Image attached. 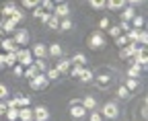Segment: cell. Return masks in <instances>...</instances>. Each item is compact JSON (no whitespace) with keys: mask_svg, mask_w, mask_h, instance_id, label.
Instances as JSON below:
<instances>
[{"mask_svg":"<svg viewBox=\"0 0 148 121\" xmlns=\"http://www.w3.org/2000/svg\"><path fill=\"white\" fill-rule=\"evenodd\" d=\"M101 115L103 119H117L119 117V107H117V103L115 101H107L103 109H101Z\"/></svg>","mask_w":148,"mask_h":121,"instance_id":"obj_1","label":"cell"},{"mask_svg":"<svg viewBox=\"0 0 148 121\" xmlns=\"http://www.w3.org/2000/svg\"><path fill=\"white\" fill-rule=\"evenodd\" d=\"M88 47L90 49H95V51H99V49H103L105 47V35H103V31H95V33H90V37H88Z\"/></svg>","mask_w":148,"mask_h":121,"instance_id":"obj_2","label":"cell"},{"mask_svg":"<svg viewBox=\"0 0 148 121\" xmlns=\"http://www.w3.org/2000/svg\"><path fill=\"white\" fill-rule=\"evenodd\" d=\"M16 64H18V66H23V68L31 66V64H33V54H31V49L18 47V49H16Z\"/></svg>","mask_w":148,"mask_h":121,"instance_id":"obj_3","label":"cell"},{"mask_svg":"<svg viewBox=\"0 0 148 121\" xmlns=\"http://www.w3.org/2000/svg\"><path fill=\"white\" fill-rule=\"evenodd\" d=\"M47 84H49V80H47V76H45L43 72L35 74V76L29 80V86H31L33 90H43V88H47Z\"/></svg>","mask_w":148,"mask_h":121,"instance_id":"obj_4","label":"cell"},{"mask_svg":"<svg viewBox=\"0 0 148 121\" xmlns=\"http://www.w3.org/2000/svg\"><path fill=\"white\" fill-rule=\"evenodd\" d=\"M146 62H148V56H146V47H138L136 49V54H134V58H132V64H138V66H142V70L146 68Z\"/></svg>","mask_w":148,"mask_h":121,"instance_id":"obj_5","label":"cell"},{"mask_svg":"<svg viewBox=\"0 0 148 121\" xmlns=\"http://www.w3.org/2000/svg\"><path fill=\"white\" fill-rule=\"evenodd\" d=\"M136 49H138V43H127L125 47L119 49V60H132L134 54H136Z\"/></svg>","mask_w":148,"mask_h":121,"instance_id":"obj_6","label":"cell"},{"mask_svg":"<svg viewBox=\"0 0 148 121\" xmlns=\"http://www.w3.org/2000/svg\"><path fill=\"white\" fill-rule=\"evenodd\" d=\"M70 115H72V119H84L86 117V109L80 105V103H74V105H70V111H68Z\"/></svg>","mask_w":148,"mask_h":121,"instance_id":"obj_7","label":"cell"},{"mask_svg":"<svg viewBox=\"0 0 148 121\" xmlns=\"http://www.w3.org/2000/svg\"><path fill=\"white\" fill-rule=\"evenodd\" d=\"M12 39H14L16 45H27V43H29V31H27V29H16Z\"/></svg>","mask_w":148,"mask_h":121,"instance_id":"obj_8","label":"cell"},{"mask_svg":"<svg viewBox=\"0 0 148 121\" xmlns=\"http://www.w3.org/2000/svg\"><path fill=\"white\" fill-rule=\"evenodd\" d=\"M47 119H49V111H47V107L39 105V107H35V109H33V121H47Z\"/></svg>","mask_w":148,"mask_h":121,"instance_id":"obj_9","label":"cell"},{"mask_svg":"<svg viewBox=\"0 0 148 121\" xmlns=\"http://www.w3.org/2000/svg\"><path fill=\"white\" fill-rule=\"evenodd\" d=\"M51 14H56L58 19H66V16L70 14V6H68V2L56 4V6H53V10H51Z\"/></svg>","mask_w":148,"mask_h":121,"instance_id":"obj_10","label":"cell"},{"mask_svg":"<svg viewBox=\"0 0 148 121\" xmlns=\"http://www.w3.org/2000/svg\"><path fill=\"white\" fill-rule=\"evenodd\" d=\"M16 8H18V6H16L14 2H10V0H8V2H4V4H2V8H0V14H2L4 19H10V16L16 12Z\"/></svg>","mask_w":148,"mask_h":121,"instance_id":"obj_11","label":"cell"},{"mask_svg":"<svg viewBox=\"0 0 148 121\" xmlns=\"http://www.w3.org/2000/svg\"><path fill=\"white\" fill-rule=\"evenodd\" d=\"M31 54H33V58H37V60H45V56H47V45H43V43L33 45Z\"/></svg>","mask_w":148,"mask_h":121,"instance_id":"obj_12","label":"cell"},{"mask_svg":"<svg viewBox=\"0 0 148 121\" xmlns=\"http://www.w3.org/2000/svg\"><path fill=\"white\" fill-rule=\"evenodd\" d=\"M0 47L4 49V54H8V51H16V49H18V45L14 43L12 37H6V39L2 37V41H0Z\"/></svg>","mask_w":148,"mask_h":121,"instance_id":"obj_13","label":"cell"},{"mask_svg":"<svg viewBox=\"0 0 148 121\" xmlns=\"http://www.w3.org/2000/svg\"><path fill=\"white\" fill-rule=\"evenodd\" d=\"M70 66H72V64H70V60L62 56V58H58V64H56V70H58L60 74H68Z\"/></svg>","mask_w":148,"mask_h":121,"instance_id":"obj_14","label":"cell"},{"mask_svg":"<svg viewBox=\"0 0 148 121\" xmlns=\"http://www.w3.org/2000/svg\"><path fill=\"white\" fill-rule=\"evenodd\" d=\"M80 105H82L86 111H95V109H97V99L90 97V94H86V97L80 101Z\"/></svg>","mask_w":148,"mask_h":121,"instance_id":"obj_15","label":"cell"},{"mask_svg":"<svg viewBox=\"0 0 148 121\" xmlns=\"http://www.w3.org/2000/svg\"><path fill=\"white\" fill-rule=\"evenodd\" d=\"M121 10H123V12H121V21H127V23H130V21H132L134 16H136V8H134V6H130V4H125Z\"/></svg>","mask_w":148,"mask_h":121,"instance_id":"obj_16","label":"cell"},{"mask_svg":"<svg viewBox=\"0 0 148 121\" xmlns=\"http://www.w3.org/2000/svg\"><path fill=\"white\" fill-rule=\"evenodd\" d=\"M18 119L21 121H33V109L31 107H21L18 109Z\"/></svg>","mask_w":148,"mask_h":121,"instance_id":"obj_17","label":"cell"},{"mask_svg":"<svg viewBox=\"0 0 148 121\" xmlns=\"http://www.w3.org/2000/svg\"><path fill=\"white\" fill-rule=\"evenodd\" d=\"M47 56H51V58H62V47H60L58 43L47 45Z\"/></svg>","mask_w":148,"mask_h":121,"instance_id":"obj_18","label":"cell"},{"mask_svg":"<svg viewBox=\"0 0 148 121\" xmlns=\"http://www.w3.org/2000/svg\"><path fill=\"white\" fill-rule=\"evenodd\" d=\"M125 6V0H107V6L105 8H109V10H121Z\"/></svg>","mask_w":148,"mask_h":121,"instance_id":"obj_19","label":"cell"},{"mask_svg":"<svg viewBox=\"0 0 148 121\" xmlns=\"http://www.w3.org/2000/svg\"><path fill=\"white\" fill-rule=\"evenodd\" d=\"M0 27H2V31H4V33H14V31H16V25H14L10 19L0 21Z\"/></svg>","mask_w":148,"mask_h":121,"instance_id":"obj_20","label":"cell"},{"mask_svg":"<svg viewBox=\"0 0 148 121\" xmlns=\"http://www.w3.org/2000/svg\"><path fill=\"white\" fill-rule=\"evenodd\" d=\"M140 72H142V66L132 64V66L127 68V78H140Z\"/></svg>","mask_w":148,"mask_h":121,"instance_id":"obj_21","label":"cell"},{"mask_svg":"<svg viewBox=\"0 0 148 121\" xmlns=\"http://www.w3.org/2000/svg\"><path fill=\"white\" fill-rule=\"evenodd\" d=\"M78 80H80V82H92V80H95V74H92V70H86V68H82V72H80Z\"/></svg>","mask_w":148,"mask_h":121,"instance_id":"obj_22","label":"cell"},{"mask_svg":"<svg viewBox=\"0 0 148 121\" xmlns=\"http://www.w3.org/2000/svg\"><path fill=\"white\" fill-rule=\"evenodd\" d=\"M4 66H8V68L16 66V51H8V54H4Z\"/></svg>","mask_w":148,"mask_h":121,"instance_id":"obj_23","label":"cell"},{"mask_svg":"<svg viewBox=\"0 0 148 121\" xmlns=\"http://www.w3.org/2000/svg\"><path fill=\"white\" fill-rule=\"evenodd\" d=\"M95 80H97V86H99V88H107L109 82H111V76H109V74H101V76H97Z\"/></svg>","mask_w":148,"mask_h":121,"instance_id":"obj_24","label":"cell"},{"mask_svg":"<svg viewBox=\"0 0 148 121\" xmlns=\"http://www.w3.org/2000/svg\"><path fill=\"white\" fill-rule=\"evenodd\" d=\"M35 74H39V70H37V66H35V64H31V66H27V68H25V70H23V76H25L27 80H31V78H33Z\"/></svg>","mask_w":148,"mask_h":121,"instance_id":"obj_25","label":"cell"},{"mask_svg":"<svg viewBox=\"0 0 148 121\" xmlns=\"http://www.w3.org/2000/svg\"><path fill=\"white\" fill-rule=\"evenodd\" d=\"M123 86L132 92V90H136L138 86H140V82H138V78H125V82H123Z\"/></svg>","mask_w":148,"mask_h":121,"instance_id":"obj_26","label":"cell"},{"mask_svg":"<svg viewBox=\"0 0 148 121\" xmlns=\"http://www.w3.org/2000/svg\"><path fill=\"white\" fill-rule=\"evenodd\" d=\"M88 4L92 10H103L107 6V0H88Z\"/></svg>","mask_w":148,"mask_h":121,"instance_id":"obj_27","label":"cell"},{"mask_svg":"<svg viewBox=\"0 0 148 121\" xmlns=\"http://www.w3.org/2000/svg\"><path fill=\"white\" fill-rule=\"evenodd\" d=\"M138 29H130L127 33H125V39H127V43H138Z\"/></svg>","mask_w":148,"mask_h":121,"instance_id":"obj_28","label":"cell"},{"mask_svg":"<svg viewBox=\"0 0 148 121\" xmlns=\"http://www.w3.org/2000/svg\"><path fill=\"white\" fill-rule=\"evenodd\" d=\"M70 64H78V66H84L86 64V56L84 54H74L70 58Z\"/></svg>","mask_w":148,"mask_h":121,"instance_id":"obj_29","label":"cell"},{"mask_svg":"<svg viewBox=\"0 0 148 121\" xmlns=\"http://www.w3.org/2000/svg\"><path fill=\"white\" fill-rule=\"evenodd\" d=\"M10 21H12L14 25H18V23H23V21H25V12H23L21 8H16V12H14V14L10 16Z\"/></svg>","mask_w":148,"mask_h":121,"instance_id":"obj_30","label":"cell"},{"mask_svg":"<svg viewBox=\"0 0 148 121\" xmlns=\"http://www.w3.org/2000/svg\"><path fill=\"white\" fill-rule=\"evenodd\" d=\"M130 27H132V29H138V31H140V29L144 27V16H140V14H136V16H134V19H132V25H130Z\"/></svg>","mask_w":148,"mask_h":121,"instance_id":"obj_31","label":"cell"},{"mask_svg":"<svg viewBox=\"0 0 148 121\" xmlns=\"http://www.w3.org/2000/svg\"><path fill=\"white\" fill-rule=\"evenodd\" d=\"M80 72H82V66H78V64H72V66H70V70H68V74H70L72 78H78Z\"/></svg>","mask_w":148,"mask_h":121,"instance_id":"obj_32","label":"cell"},{"mask_svg":"<svg viewBox=\"0 0 148 121\" xmlns=\"http://www.w3.org/2000/svg\"><path fill=\"white\" fill-rule=\"evenodd\" d=\"M49 29H53V31H58V27H60V19H58V16H56V14H51L49 16V21L45 23Z\"/></svg>","mask_w":148,"mask_h":121,"instance_id":"obj_33","label":"cell"},{"mask_svg":"<svg viewBox=\"0 0 148 121\" xmlns=\"http://www.w3.org/2000/svg\"><path fill=\"white\" fill-rule=\"evenodd\" d=\"M43 74L47 76V80H49V82H51V80H58V76H60V72L56 70V68H47V70H45Z\"/></svg>","mask_w":148,"mask_h":121,"instance_id":"obj_34","label":"cell"},{"mask_svg":"<svg viewBox=\"0 0 148 121\" xmlns=\"http://www.w3.org/2000/svg\"><path fill=\"white\" fill-rule=\"evenodd\" d=\"M72 29V21L68 19V16H66V19H60V27H58V31H70Z\"/></svg>","mask_w":148,"mask_h":121,"instance_id":"obj_35","label":"cell"},{"mask_svg":"<svg viewBox=\"0 0 148 121\" xmlns=\"http://www.w3.org/2000/svg\"><path fill=\"white\" fill-rule=\"evenodd\" d=\"M14 101H16V109H21V107H29V97H14Z\"/></svg>","mask_w":148,"mask_h":121,"instance_id":"obj_36","label":"cell"},{"mask_svg":"<svg viewBox=\"0 0 148 121\" xmlns=\"http://www.w3.org/2000/svg\"><path fill=\"white\" fill-rule=\"evenodd\" d=\"M115 94H117L119 99H123V101H125V99H130V90L125 88L123 84H121V86H117V92H115Z\"/></svg>","mask_w":148,"mask_h":121,"instance_id":"obj_37","label":"cell"},{"mask_svg":"<svg viewBox=\"0 0 148 121\" xmlns=\"http://www.w3.org/2000/svg\"><path fill=\"white\" fill-rule=\"evenodd\" d=\"M4 115L8 117V121H16V119H18V109H16V107H14V109H6Z\"/></svg>","mask_w":148,"mask_h":121,"instance_id":"obj_38","label":"cell"},{"mask_svg":"<svg viewBox=\"0 0 148 121\" xmlns=\"http://www.w3.org/2000/svg\"><path fill=\"white\" fill-rule=\"evenodd\" d=\"M21 2H23L25 8H35V6L41 4V0H21Z\"/></svg>","mask_w":148,"mask_h":121,"instance_id":"obj_39","label":"cell"},{"mask_svg":"<svg viewBox=\"0 0 148 121\" xmlns=\"http://www.w3.org/2000/svg\"><path fill=\"white\" fill-rule=\"evenodd\" d=\"M39 6H41V8H43V10H45V12H51V10H53V6H56V4H53V2H51V0H41V4H39Z\"/></svg>","mask_w":148,"mask_h":121,"instance_id":"obj_40","label":"cell"},{"mask_svg":"<svg viewBox=\"0 0 148 121\" xmlns=\"http://www.w3.org/2000/svg\"><path fill=\"white\" fill-rule=\"evenodd\" d=\"M115 45H117L119 49L127 45V39H125V35H123V33H121V35H117V37H115Z\"/></svg>","mask_w":148,"mask_h":121,"instance_id":"obj_41","label":"cell"},{"mask_svg":"<svg viewBox=\"0 0 148 121\" xmlns=\"http://www.w3.org/2000/svg\"><path fill=\"white\" fill-rule=\"evenodd\" d=\"M33 64L37 66V70H39V72H45V70H47V64H45V60H33Z\"/></svg>","mask_w":148,"mask_h":121,"instance_id":"obj_42","label":"cell"},{"mask_svg":"<svg viewBox=\"0 0 148 121\" xmlns=\"http://www.w3.org/2000/svg\"><path fill=\"white\" fill-rule=\"evenodd\" d=\"M6 97H8V86L0 82V101H4Z\"/></svg>","mask_w":148,"mask_h":121,"instance_id":"obj_43","label":"cell"},{"mask_svg":"<svg viewBox=\"0 0 148 121\" xmlns=\"http://www.w3.org/2000/svg\"><path fill=\"white\" fill-rule=\"evenodd\" d=\"M138 43H142V45L148 43V33H146V31H140V33H138Z\"/></svg>","mask_w":148,"mask_h":121,"instance_id":"obj_44","label":"cell"},{"mask_svg":"<svg viewBox=\"0 0 148 121\" xmlns=\"http://www.w3.org/2000/svg\"><path fill=\"white\" fill-rule=\"evenodd\" d=\"M107 33H109V35L115 39L117 35H121V29H119V27H109V29H107Z\"/></svg>","mask_w":148,"mask_h":121,"instance_id":"obj_45","label":"cell"},{"mask_svg":"<svg viewBox=\"0 0 148 121\" xmlns=\"http://www.w3.org/2000/svg\"><path fill=\"white\" fill-rule=\"evenodd\" d=\"M23 70H25V68H23V66H18V64L12 66V74H14L16 78H21V76H23Z\"/></svg>","mask_w":148,"mask_h":121,"instance_id":"obj_46","label":"cell"},{"mask_svg":"<svg viewBox=\"0 0 148 121\" xmlns=\"http://www.w3.org/2000/svg\"><path fill=\"white\" fill-rule=\"evenodd\" d=\"M90 121H103V115L99 111H90Z\"/></svg>","mask_w":148,"mask_h":121,"instance_id":"obj_47","label":"cell"},{"mask_svg":"<svg viewBox=\"0 0 148 121\" xmlns=\"http://www.w3.org/2000/svg\"><path fill=\"white\" fill-rule=\"evenodd\" d=\"M109 27H111V23H109V19H107V16L99 21V29H109Z\"/></svg>","mask_w":148,"mask_h":121,"instance_id":"obj_48","label":"cell"},{"mask_svg":"<svg viewBox=\"0 0 148 121\" xmlns=\"http://www.w3.org/2000/svg\"><path fill=\"white\" fill-rule=\"evenodd\" d=\"M49 16H51V12H45V10H43V12H41V14H39V21H41V23H43V25H45V23H47V21H49Z\"/></svg>","mask_w":148,"mask_h":121,"instance_id":"obj_49","label":"cell"},{"mask_svg":"<svg viewBox=\"0 0 148 121\" xmlns=\"http://www.w3.org/2000/svg\"><path fill=\"white\" fill-rule=\"evenodd\" d=\"M119 29H121V33H123V35H125V33H127L130 29H132V27H130V23H127V21H121V25H119Z\"/></svg>","mask_w":148,"mask_h":121,"instance_id":"obj_50","label":"cell"},{"mask_svg":"<svg viewBox=\"0 0 148 121\" xmlns=\"http://www.w3.org/2000/svg\"><path fill=\"white\" fill-rule=\"evenodd\" d=\"M142 2H144V0H125V4H130V6H134V8H136V6H140Z\"/></svg>","mask_w":148,"mask_h":121,"instance_id":"obj_51","label":"cell"},{"mask_svg":"<svg viewBox=\"0 0 148 121\" xmlns=\"http://www.w3.org/2000/svg\"><path fill=\"white\" fill-rule=\"evenodd\" d=\"M41 12H43L41 6H35V8H33V16H35V19H39V14H41Z\"/></svg>","mask_w":148,"mask_h":121,"instance_id":"obj_52","label":"cell"},{"mask_svg":"<svg viewBox=\"0 0 148 121\" xmlns=\"http://www.w3.org/2000/svg\"><path fill=\"white\" fill-rule=\"evenodd\" d=\"M4 113H6V103H4V101H0V117H2Z\"/></svg>","mask_w":148,"mask_h":121,"instance_id":"obj_53","label":"cell"},{"mask_svg":"<svg viewBox=\"0 0 148 121\" xmlns=\"http://www.w3.org/2000/svg\"><path fill=\"white\" fill-rule=\"evenodd\" d=\"M0 68H4V54H0Z\"/></svg>","mask_w":148,"mask_h":121,"instance_id":"obj_54","label":"cell"},{"mask_svg":"<svg viewBox=\"0 0 148 121\" xmlns=\"http://www.w3.org/2000/svg\"><path fill=\"white\" fill-rule=\"evenodd\" d=\"M53 4H62V2H66V0H51Z\"/></svg>","mask_w":148,"mask_h":121,"instance_id":"obj_55","label":"cell"},{"mask_svg":"<svg viewBox=\"0 0 148 121\" xmlns=\"http://www.w3.org/2000/svg\"><path fill=\"white\" fill-rule=\"evenodd\" d=\"M2 33H4V31H2V27H0V39H2Z\"/></svg>","mask_w":148,"mask_h":121,"instance_id":"obj_56","label":"cell"},{"mask_svg":"<svg viewBox=\"0 0 148 121\" xmlns=\"http://www.w3.org/2000/svg\"><path fill=\"white\" fill-rule=\"evenodd\" d=\"M0 41H2V39H0Z\"/></svg>","mask_w":148,"mask_h":121,"instance_id":"obj_57","label":"cell"}]
</instances>
